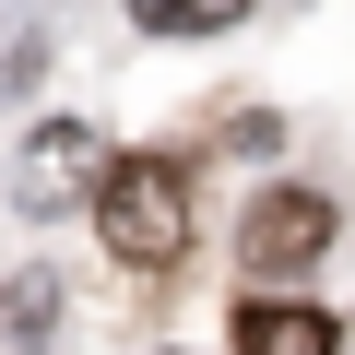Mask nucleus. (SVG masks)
Listing matches in <instances>:
<instances>
[{"instance_id":"20e7f679","label":"nucleus","mask_w":355,"mask_h":355,"mask_svg":"<svg viewBox=\"0 0 355 355\" xmlns=\"http://www.w3.org/2000/svg\"><path fill=\"white\" fill-rule=\"evenodd\" d=\"M237 355H343V331L308 296H249L237 308Z\"/></svg>"},{"instance_id":"f03ea898","label":"nucleus","mask_w":355,"mask_h":355,"mask_svg":"<svg viewBox=\"0 0 355 355\" xmlns=\"http://www.w3.org/2000/svg\"><path fill=\"white\" fill-rule=\"evenodd\" d=\"M320 249H331V202L296 190V178H272V190L249 202V225H237V272H261V296H284Z\"/></svg>"},{"instance_id":"7ed1b4c3","label":"nucleus","mask_w":355,"mask_h":355,"mask_svg":"<svg viewBox=\"0 0 355 355\" xmlns=\"http://www.w3.org/2000/svg\"><path fill=\"white\" fill-rule=\"evenodd\" d=\"M107 166H119V154H107L83 119H36V130L12 142V202H24V214H71V202L107 190Z\"/></svg>"},{"instance_id":"39448f33","label":"nucleus","mask_w":355,"mask_h":355,"mask_svg":"<svg viewBox=\"0 0 355 355\" xmlns=\"http://www.w3.org/2000/svg\"><path fill=\"white\" fill-rule=\"evenodd\" d=\"M48 320H60V284H48V272H24V284H12V355H36V343H48Z\"/></svg>"},{"instance_id":"f257e3e1","label":"nucleus","mask_w":355,"mask_h":355,"mask_svg":"<svg viewBox=\"0 0 355 355\" xmlns=\"http://www.w3.org/2000/svg\"><path fill=\"white\" fill-rule=\"evenodd\" d=\"M95 237H107V261H130V272L190 261V166H178V154H119L107 190H95Z\"/></svg>"},{"instance_id":"423d86ee","label":"nucleus","mask_w":355,"mask_h":355,"mask_svg":"<svg viewBox=\"0 0 355 355\" xmlns=\"http://www.w3.org/2000/svg\"><path fill=\"white\" fill-rule=\"evenodd\" d=\"M142 24H154V36H225V24H237V0H154Z\"/></svg>"}]
</instances>
